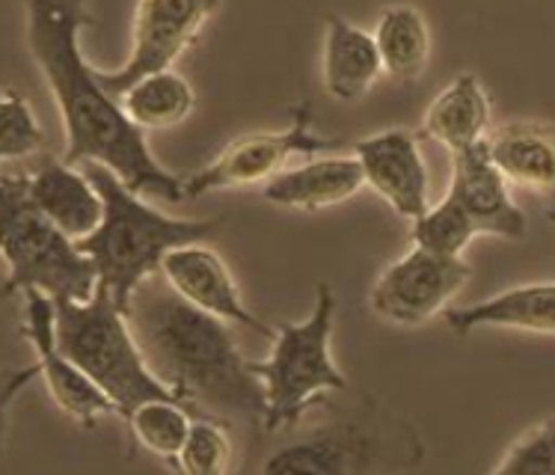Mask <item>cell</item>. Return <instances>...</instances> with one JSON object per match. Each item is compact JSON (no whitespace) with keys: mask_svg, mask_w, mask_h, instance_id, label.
Here are the masks:
<instances>
[{"mask_svg":"<svg viewBox=\"0 0 555 475\" xmlns=\"http://www.w3.org/2000/svg\"><path fill=\"white\" fill-rule=\"evenodd\" d=\"M217 10H220L217 3H199V0L137 3L134 22H131V54L122 68L114 72L99 68V84L114 99H122L140 80L172 72V63L199 39L203 27L211 15H217Z\"/></svg>","mask_w":555,"mask_h":475,"instance_id":"cell-9","label":"cell"},{"mask_svg":"<svg viewBox=\"0 0 555 475\" xmlns=\"http://www.w3.org/2000/svg\"><path fill=\"white\" fill-rule=\"evenodd\" d=\"M446 203L457 215H464L476 235H496L505 241H520L529 229L522 208L514 203L508 181L502 179L496 164L490 158L488 140L452 155V188Z\"/></svg>","mask_w":555,"mask_h":475,"instance_id":"cell-13","label":"cell"},{"mask_svg":"<svg viewBox=\"0 0 555 475\" xmlns=\"http://www.w3.org/2000/svg\"><path fill=\"white\" fill-rule=\"evenodd\" d=\"M0 188H3L0 247H3V261H7L3 295L39 292V295L51 297L54 304L92 300L99 292V273L78 241L60 232L51 220H46L30 205L27 193H24L22 172H12L7 167Z\"/></svg>","mask_w":555,"mask_h":475,"instance_id":"cell-6","label":"cell"},{"mask_svg":"<svg viewBox=\"0 0 555 475\" xmlns=\"http://www.w3.org/2000/svg\"><path fill=\"white\" fill-rule=\"evenodd\" d=\"M464 259L416 247L386 268L372 288L374 316L398 328H422L449 312V304L469 283Z\"/></svg>","mask_w":555,"mask_h":475,"instance_id":"cell-10","label":"cell"},{"mask_svg":"<svg viewBox=\"0 0 555 475\" xmlns=\"http://www.w3.org/2000/svg\"><path fill=\"white\" fill-rule=\"evenodd\" d=\"M57 345L111 398L122 422L149 401H179L152 374L128 316L104 292H95L87 304L60 300Z\"/></svg>","mask_w":555,"mask_h":475,"instance_id":"cell-5","label":"cell"},{"mask_svg":"<svg viewBox=\"0 0 555 475\" xmlns=\"http://www.w3.org/2000/svg\"><path fill=\"white\" fill-rule=\"evenodd\" d=\"M490 475H555V416L538 422L511 442Z\"/></svg>","mask_w":555,"mask_h":475,"instance_id":"cell-26","label":"cell"},{"mask_svg":"<svg viewBox=\"0 0 555 475\" xmlns=\"http://www.w3.org/2000/svg\"><path fill=\"white\" fill-rule=\"evenodd\" d=\"M229 464H232V440L227 425L211 419H196L182 454L167 466L172 475H227Z\"/></svg>","mask_w":555,"mask_h":475,"instance_id":"cell-24","label":"cell"},{"mask_svg":"<svg viewBox=\"0 0 555 475\" xmlns=\"http://www.w3.org/2000/svg\"><path fill=\"white\" fill-rule=\"evenodd\" d=\"M104 200V220L90 238L78 241L99 273V292L111 297L122 312L140 285L158 277L172 249L203 244L223 227L215 220H188V217L160 215L146 203V196L128 191L114 172L104 167H83Z\"/></svg>","mask_w":555,"mask_h":475,"instance_id":"cell-3","label":"cell"},{"mask_svg":"<svg viewBox=\"0 0 555 475\" xmlns=\"http://www.w3.org/2000/svg\"><path fill=\"white\" fill-rule=\"evenodd\" d=\"M374 42L384 60V72L398 84L420 80L431 60V30L416 7H389L377 18Z\"/></svg>","mask_w":555,"mask_h":475,"instance_id":"cell-21","label":"cell"},{"mask_svg":"<svg viewBox=\"0 0 555 475\" xmlns=\"http://www.w3.org/2000/svg\"><path fill=\"white\" fill-rule=\"evenodd\" d=\"M160 273L172 285V292L196 309L223 318V321H232V324H241V328L256 330L261 336L273 339L276 330L268 328L259 316H253V309H247L238 292V283L229 273L227 261L220 259V253H215L211 247L188 244V247L172 249Z\"/></svg>","mask_w":555,"mask_h":475,"instance_id":"cell-14","label":"cell"},{"mask_svg":"<svg viewBox=\"0 0 555 475\" xmlns=\"http://www.w3.org/2000/svg\"><path fill=\"white\" fill-rule=\"evenodd\" d=\"M256 475H396L416 470L425 442L408 419L365 401L327 425L288 431Z\"/></svg>","mask_w":555,"mask_h":475,"instance_id":"cell-4","label":"cell"},{"mask_svg":"<svg viewBox=\"0 0 555 475\" xmlns=\"http://www.w3.org/2000/svg\"><path fill=\"white\" fill-rule=\"evenodd\" d=\"M353 158L360 161L365 188H372L398 217L416 223L428 208V167L422 158L416 134L408 128H389L357 143Z\"/></svg>","mask_w":555,"mask_h":475,"instance_id":"cell-12","label":"cell"},{"mask_svg":"<svg viewBox=\"0 0 555 475\" xmlns=\"http://www.w3.org/2000/svg\"><path fill=\"white\" fill-rule=\"evenodd\" d=\"M321 68H324V90L339 102H360L374 90L380 75H386L374 36L336 12L327 15Z\"/></svg>","mask_w":555,"mask_h":475,"instance_id":"cell-19","label":"cell"},{"mask_svg":"<svg viewBox=\"0 0 555 475\" xmlns=\"http://www.w3.org/2000/svg\"><path fill=\"white\" fill-rule=\"evenodd\" d=\"M24 297V336L34 345L36 369L46 381L48 393L57 408L80 422L83 428H95L104 416H116L111 398L80 372L57 345V304L48 295L27 292Z\"/></svg>","mask_w":555,"mask_h":475,"instance_id":"cell-11","label":"cell"},{"mask_svg":"<svg viewBox=\"0 0 555 475\" xmlns=\"http://www.w3.org/2000/svg\"><path fill=\"white\" fill-rule=\"evenodd\" d=\"M363 188L365 176L360 161L348 155H330V158H309L295 170H283L261 188V196L280 208L315 215L333 205L348 203Z\"/></svg>","mask_w":555,"mask_h":475,"instance_id":"cell-16","label":"cell"},{"mask_svg":"<svg viewBox=\"0 0 555 475\" xmlns=\"http://www.w3.org/2000/svg\"><path fill=\"white\" fill-rule=\"evenodd\" d=\"M42 149H46V134L36 123L27 99L15 90H7L3 102H0V158L3 164L12 167V161L30 158Z\"/></svg>","mask_w":555,"mask_h":475,"instance_id":"cell-25","label":"cell"},{"mask_svg":"<svg viewBox=\"0 0 555 475\" xmlns=\"http://www.w3.org/2000/svg\"><path fill=\"white\" fill-rule=\"evenodd\" d=\"M292 123L283 131H256L232 140L203 170L184 176V200H199L211 191L247 188L276 179L292 158H321L339 146V137L312 131V104L295 102L288 107Z\"/></svg>","mask_w":555,"mask_h":475,"instance_id":"cell-8","label":"cell"},{"mask_svg":"<svg viewBox=\"0 0 555 475\" xmlns=\"http://www.w3.org/2000/svg\"><path fill=\"white\" fill-rule=\"evenodd\" d=\"M193 422L196 416L179 401H149L125 425L143 449L170 464L182 454Z\"/></svg>","mask_w":555,"mask_h":475,"instance_id":"cell-23","label":"cell"},{"mask_svg":"<svg viewBox=\"0 0 555 475\" xmlns=\"http://www.w3.org/2000/svg\"><path fill=\"white\" fill-rule=\"evenodd\" d=\"M27 46L36 66L54 92L63 116L66 152L72 167H104L140 196L184 203V179L167 172L119 99L99 84V68L80 54V34L92 22L83 3L30 0L27 7Z\"/></svg>","mask_w":555,"mask_h":475,"instance_id":"cell-1","label":"cell"},{"mask_svg":"<svg viewBox=\"0 0 555 475\" xmlns=\"http://www.w3.org/2000/svg\"><path fill=\"white\" fill-rule=\"evenodd\" d=\"M550 220H553V223H555V208H553V211H550Z\"/></svg>","mask_w":555,"mask_h":475,"instance_id":"cell-27","label":"cell"},{"mask_svg":"<svg viewBox=\"0 0 555 475\" xmlns=\"http://www.w3.org/2000/svg\"><path fill=\"white\" fill-rule=\"evenodd\" d=\"M488 152L502 179L555 200V128L544 123H502L490 128Z\"/></svg>","mask_w":555,"mask_h":475,"instance_id":"cell-18","label":"cell"},{"mask_svg":"<svg viewBox=\"0 0 555 475\" xmlns=\"http://www.w3.org/2000/svg\"><path fill=\"white\" fill-rule=\"evenodd\" d=\"M442 318L452 328L454 336H461V339L481 328L555 336V283L514 285L481 304L449 309Z\"/></svg>","mask_w":555,"mask_h":475,"instance_id":"cell-17","label":"cell"},{"mask_svg":"<svg viewBox=\"0 0 555 475\" xmlns=\"http://www.w3.org/2000/svg\"><path fill=\"white\" fill-rule=\"evenodd\" d=\"M122 107L128 119L143 131H164L182 125L196 107V92L179 72H164L155 78L140 80L125 92Z\"/></svg>","mask_w":555,"mask_h":475,"instance_id":"cell-22","label":"cell"},{"mask_svg":"<svg viewBox=\"0 0 555 475\" xmlns=\"http://www.w3.org/2000/svg\"><path fill=\"white\" fill-rule=\"evenodd\" d=\"M22 176L30 205L72 241H83L102 227L104 200L83 170L48 155Z\"/></svg>","mask_w":555,"mask_h":475,"instance_id":"cell-15","label":"cell"},{"mask_svg":"<svg viewBox=\"0 0 555 475\" xmlns=\"http://www.w3.org/2000/svg\"><path fill=\"white\" fill-rule=\"evenodd\" d=\"M333 318H336V292L333 285L318 283L315 306L304 321L283 324L273 333L268 360H253L268 398L264 434L295 431L307 410L324 393H345L348 377L333 360Z\"/></svg>","mask_w":555,"mask_h":475,"instance_id":"cell-7","label":"cell"},{"mask_svg":"<svg viewBox=\"0 0 555 475\" xmlns=\"http://www.w3.org/2000/svg\"><path fill=\"white\" fill-rule=\"evenodd\" d=\"M425 134L452 155L485 143L490 134V95L476 72H464L434 95L425 111Z\"/></svg>","mask_w":555,"mask_h":475,"instance_id":"cell-20","label":"cell"},{"mask_svg":"<svg viewBox=\"0 0 555 475\" xmlns=\"http://www.w3.org/2000/svg\"><path fill=\"white\" fill-rule=\"evenodd\" d=\"M125 316L152 374L193 416L264 428V386L223 318L176 295L164 273L137 288Z\"/></svg>","mask_w":555,"mask_h":475,"instance_id":"cell-2","label":"cell"}]
</instances>
